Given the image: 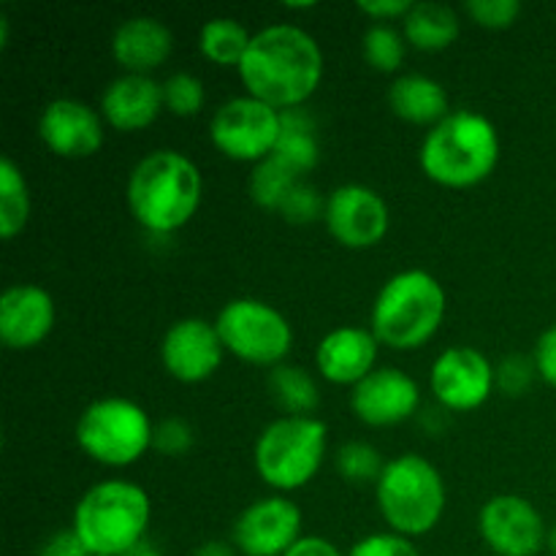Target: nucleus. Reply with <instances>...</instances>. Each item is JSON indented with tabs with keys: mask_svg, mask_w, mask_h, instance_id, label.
<instances>
[{
	"mask_svg": "<svg viewBox=\"0 0 556 556\" xmlns=\"http://www.w3.org/2000/svg\"><path fill=\"white\" fill-rule=\"evenodd\" d=\"M248 96L269 103L277 112L302 109L324 79V52L307 30L296 25H269L250 41L239 63Z\"/></svg>",
	"mask_w": 556,
	"mask_h": 556,
	"instance_id": "1",
	"label": "nucleus"
},
{
	"mask_svg": "<svg viewBox=\"0 0 556 556\" xmlns=\"http://www.w3.org/2000/svg\"><path fill=\"white\" fill-rule=\"evenodd\" d=\"M204 195L199 166L177 150H157L130 172L125 199L144 231L174 233L195 217Z\"/></svg>",
	"mask_w": 556,
	"mask_h": 556,
	"instance_id": "2",
	"label": "nucleus"
},
{
	"mask_svg": "<svg viewBox=\"0 0 556 556\" xmlns=\"http://www.w3.org/2000/svg\"><path fill=\"white\" fill-rule=\"evenodd\" d=\"M500 155L503 141L492 119L472 109H456L429 128L418 161L434 185L467 190L492 177Z\"/></svg>",
	"mask_w": 556,
	"mask_h": 556,
	"instance_id": "3",
	"label": "nucleus"
},
{
	"mask_svg": "<svg viewBox=\"0 0 556 556\" xmlns=\"http://www.w3.org/2000/svg\"><path fill=\"white\" fill-rule=\"evenodd\" d=\"M150 494L130 481H103L74 508L76 538L90 556H130L150 530Z\"/></svg>",
	"mask_w": 556,
	"mask_h": 556,
	"instance_id": "4",
	"label": "nucleus"
},
{
	"mask_svg": "<svg viewBox=\"0 0 556 556\" xmlns=\"http://www.w3.org/2000/svg\"><path fill=\"white\" fill-rule=\"evenodd\" d=\"M445 318V291L434 275L405 269L389 277L372 304V334L391 351H418Z\"/></svg>",
	"mask_w": 556,
	"mask_h": 556,
	"instance_id": "5",
	"label": "nucleus"
},
{
	"mask_svg": "<svg viewBox=\"0 0 556 556\" xmlns=\"http://www.w3.org/2000/svg\"><path fill=\"white\" fill-rule=\"evenodd\" d=\"M380 516L402 538L429 535L445 514V483L438 467L418 454L386 462L375 483Z\"/></svg>",
	"mask_w": 556,
	"mask_h": 556,
	"instance_id": "6",
	"label": "nucleus"
},
{
	"mask_svg": "<svg viewBox=\"0 0 556 556\" xmlns=\"http://www.w3.org/2000/svg\"><path fill=\"white\" fill-rule=\"evenodd\" d=\"M329 448V429L315 416H282L255 440V472L277 492L304 489L320 472Z\"/></svg>",
	"mask_w": 556,
	"mask_h": 556,
	"instance_id": "7",
	"label": "nucleus"
},
{
	"mask_svg": "<svg viewBox=\"0 0 556 556\" xmlns=\"http://www.w3.org/2000/svg\"><path fill=\"white\" fill-rule=\"evenodd\" d=\"M155 427L141 405L125 396H106L87 407L76 424L81 454L103 467H130L152 448Z\"/></svg>",
	"mask_w": 556,
	"mask_h": 556,
	"instance_id": "8",
	"label": "nucleus"
},
{
	"mask_svg": "<svg viewBox=\"0 0 556 556\" xmlns=\"http://www.w3.org/2000/svg\"><path fill=\"white\" fill-rule=\"evenodd\" d=\"M223 348L253 367H280L293 348V329L286 315L261 299H231L215 320Z\"/></svg>",
	"mask_w": 556,
	"mask_h": 556,
	"instance_id": "9",
	"label": "nucleus"
},
{
	"mask_svg": "<svg viewBox=\"0 0 556 556\" xmlns=\"http://www.w3.org/2000/svg\"><path fill=\"white\" fill-rule=\"evenodd\" d=\"M282 134V112L253 96L223 103L210 123L212 147L237 163H264L277 150Z\"/></svg>",
	"mask_w": 556,
	"mask_h": 556,
	"instance_id": "10",
	"label": "nucleus"
},
{
	"mask_svg": "<svg viewBox=\"0 0 556 556\" xmlns=\"http://www.w3.org/2000/svg\"><path fill=\"white\" fill-rule=\"evenodd\" d=\"M432 394L445 410L472 413L486 405L497 386V369L481 351L470 345H456L440 353L429 372Z\"/></svg>",
	"mask_w": 556,
	"mask_h": 556,
	"instance_id": "11",
	"label": "nucleus"
},
{
	"mask_svg": "<svg viewBox=\"0 0 556 556\" xmlns=\"http://www.w3.org/2000/svg\"><path fill=\"white\" fill-rule=\"evenodd\" d=\"M326 228L351 250L375 248L391 228V212L383 195L367 185H340L326 199Z\"/></svg>",
	"mask_w": 556,
	"mask_h": 556,
	"instance_id": "12",
	"label": "nucleus"
},
{
	"mask_svg": "<svg viewBox=\"0 0 556 556\" xmlns=\"http://www.w3.org/2000/svg\"><path fill=\"white\" fill-rule=\"evenodd\" d=\"M478 530L497 556H538L546 548L548 530L535 505L519 494H497L478 514Z\"/></svg>",
	"mask_w": 556,
	"mask_h": 556,
	"instance_id": "13",
	"label": "nucleus"
},
{
	"mask_svg": "<svg viewBox=\"0 0 556 556\" xmlns=\"http://www.w3.org/2000/svg\"><path fill=\"white\" fill-rule=\"evenodd\" d=\"M302 538V508L286 497H264L233 521L231 543L242 556H286Z\"/></svg>",
	"mask_w": 556,
	"mask_h": 556,
	"instance_id": "14",
	"label": "nucleus"
},
{
	"mask_svg": "<svg viewBox=\"0 0 556 556\" xmlns=\"http://www.w3.org/2000/svg\"><path fill=\"white\" fill-rule=\"evenodd\" d=\"M226 348L215 324L204 318H182L168 326L161 342L163 369L179 383H204L220 369Z\"/></svg>",
	"mask_w": 556,
	"mask_h": 556,
	"instance_id": "15",
	"label": "nucleus"
},
{
	"mask_svg": "<svg viewBox=\"0 0 556 556\" xmlns=\"http://www.w3.org/2000/svg\"><path fill=\"white\" fill-rule=\"evenodd\" d=\"M421 389L407 372L396 367H380L351 391V407L362 424L372 429L396 427L418 413Z\"/></svg>",
	"mask_w": 556,
	"mask_h": 556,
	"instance_id": "16",
	"label": "nucleus"
},
{
	"mask_svg": "<svg viewBox=\"0 0 556 556\" xmlns=\"http://www.w3.org/2000/svg\"><path fill=\"white\" fill-rule=\"evenodd\" d=\"M38 136L58 157H90L103 147V117L76 98L47 103Z\"/></svg>",
	"mask_w": 556,
	"mask_h": 556,
	"instance_id": "17",
	"label": "nucleus"
},
{
	"mask_svg": "<svg viewBox=\"0 0 556 556\" xmlns=\"http://www.w3.org/2000/svg\"><path fill=\"white\" fill-rule=\"evenodd\" d=\"M54 302L41 286H11L0 299V340L9 351H30L54 329Z\"/></svg>",
	"mask_w": 556,
	"mask_h": 556,
	"instance_id": "18",
	"label": "nucleus"
},
{
	"mask_svg": "<svg viewBox=\"0 0 556 556\" xmlns=\"http://www.w3.org/2000/svg\"><path fill=\"white\" fill-rule=\"evenodd\" d=\"M378 337L362 326H340L318 342L315 367L329 383L358 386L378 362Z\"/></svg>",
	"mask_w": 556,
	"mask_h": 556,
	"instance_id": "19",
	"label": "nucleus"
},
{
	"mask_svg": "<svg viewBox=\"0 0 556 556\" xmlns=\"http://www.w3.org/2000/svg\"><path fill=\"white\" fill-rule=\"evenodd\" d=\"M166 109L163 103V85L152 76L125 74L114 79L101 96V117L119 134L144 130L161 117Z\"/></svg>",
	"mask_w": 556,
	"mask_h": 556,
	"instance_id": "20",
	"label": "nucleus"
},
{
	"mask_svg": "<svg viewBox=\"0 0 556 556\" xmlns=\"http://www.w3.org/2000/svg\"><path fill=\"white\" fill-rule=\"evenodd\" d=\"M174 52V33L155 16H130L114 30L112 54L125 74L152 76L168 63Z\"/></svg>",
	"mask_w": 556,
	"mask_h": 556,
	"instance_id": "21",
	"label": "nucleus"
},
{
	"mask_svg": "<svg viewBox=\"0 0 556 556\" xmlns=\"http://www.w3.org/2000/svg\"><path fill=\"white\" fill-rule=\"evenodd\" d=\"M389 106L405 123L429 125V128L451 114L445 87L424 74H405L394 79L389 90Z\"/></svg>",
	"mask_w": 556,
	"mask_h": 556,
	"instance_id": "22",
	"label": "nucleus"
},
{
	"mask_svg": "<svg viewBox=\"0 0 556 556\" xmlns=\"http://www.w3.org/2000/svg\"><path fill=\"white\" fill-rule=\"evenodd\" d=\"M402 36L418 52H443L459 38V16L451 5L434 0L413 3L410 14L402 20Z\"/></svg>",
	"mask_w": 556,
	"mask_h": 556,
	"instance_id": "23",
	"label": "nucleus"
},
{
	"mask_svg": "<svg viewBox=\"0 0 556 556\" xmlns=\"http://www.w3.org/2000/svg\"><path fill=\"white\" fill-rule=\"evenodd\" d=\"M271 157L286 163L299 177L318 166L320 147L318 139H315V123L304 109H288V112H282V134Z\"/></svg>",
	"mask_w": 556,
	"mask_h": 556,
	"instance_id": "24",
	"label": "nucleus"
},
{
	"mask_svg": "<svg viewBox=\"0 0 556 556\" xmlns=\"http://www.w3.org/2000/svg\"><path fill=\"white\" fill-rule=\"evenodd\" d=\"M269 394L286 416H309L318 410L320 394L309 372L296 364H280L269 372Z\"/></svg>",
	"mask_w": 556,
	"mask_h": 556,
	"instance_id": "25",
	"label": "nucleus"
},
{
	"mask_svg": "<svg viewBox=\"0 0 556 556\" xmlns=\"http://www.w3.org/2000/svg\"><path fill=\"white\" fill-rule=\"evenodd\" d=\"M250 41H253V36L231 16H215L199 33L201 54L220 68H231V65L239 68V63L248 54Z\"/></svg>",
	"mask_w": 556,
	"mask_h": 556,
	"instance_id": "26",
	"label": "nucleus"
},
{
	"mask_svg": "<svg viewBox=\"0 0 556 556\" xmlns=\"http://www.w3.org/2000/svg\"><path fill=\"white\" fill-rule=\"evenodd\" d=\"M30 220V190L22 168L11 157L0 161V237L5 242L20 237Z\"/></svg>",
	"mask_w": 556,
	"mask_h": 556,
	"instance_id": "27",
	"label": "nucleus"
},
{
	"mask_svg": "<svg viewBox=\"0 0 556 556\" xmlns=\"http://www.w3.org/2000/svg\"><path fill=\"white\" fill-rule=\"evenodd\" d=\"M302 182L296 172L280 163L277 157H266L264 163L253 168L250 174V199L255 206L266 212H280L291 190Z\"/></svg>",
	"mask_w": 556,
	"mask_h": 556,
	"instance_id": "28",
	"label": "nucleus"
},
{
	"mask_svg": "<svg viewBox=\"0 0 556 556\" xmlns=\"http://www.w3.org/2000/svg\"><path fill=\"white\" fill-rule=\"evenodd\" d=\"M364 60L380 74H394L402 68L407 52V38L391 25H372L362 38Z\"/></svg>",
	"mask_w": 556,
	"mask_h": 556,
	"instance_id": "29",
	"label": "nucleus"
},
{
	"mask_svg": "<svg viewBox=\"0 0 556 556\" xmlns=\"http://www.w3.org/2000/svg\"><path fill=\"white\" fill-rule=\"evenodd\" d=\"M337 472L345 478L348 483H378L380 472H383L386 462L380 459L378 448L369 443H348L337 451Z\"/></svg>",
	"mask_w": 556,
	"mask_h": 556,
	"instance_id": "30",
	"label": "nucleus"
},
{
	"mask_svg": "<svg viewBox=\"0 0 556 556\" xmlns=\"http://www.w3.org/2000/svg\"><path fill=\"white\" fill-rule=\"evenodd\" d=\"M204 81L193 74H172L163 81V103L174 117H195L204 109Z\"/></svg>",
	"mask_w": 556,
	"mask_h": 556,
	"instance_id": "31",
	"label": "nucleus"
},
{
	"mask_svg": "<svg viewBox=\"0 0 556 556\" xmlns=\"http://www.w3.org/2000/svg\"><path fill=\"white\" fill-rule=\"evenodd\" d=\"M280 215L293 226H309L326 215V199L307 182H299L282 204Z\"/></svg>",
	"mask_w": 556,
	"mask_h": 556,
	"instance_id": "32",
	"label": "nucleus"
},
{
	"mask_svg": "<svg viewBox=\"0 0 556 556\" xmlns=\"http://www.w3.org/2000/svg\"><path fill=\"white\" fill-rule=\"evenodd\" d=\"M470 20L486 30H508L521 14L519 0H470L465 5Z\"/></svg>",
	"mask_w": 556,
	"mask_h": 556,
	"instance_id": "33",
	"label": "nucleus"
},
{
	"mask_svg": "<svg viewBox=\"0 0 556 556\" xmlns=\"http://www.w3.org/2000/svg\"><path fill=\"white\" fill-rule=\"evenodd\" d=\"M195 443V434L188 421L182 418H166L155 427V438H152V448L161 451L163 456H185Z\"/></svg>",
	"mask_w": 556,
	"mask_h": 556,
	"instance_id": "34",
	"label": "nucleus"
},
{
	"mask_svg": "<svg viewBox=\"0 0 556 556\" xmlns=\"http://www.w3.org/2000/svg\"><path fill=\"white\" fill-rule=\"evenodd\" d=\"M535 375H538L535 358L508 356L497 367V386H500V391H503V394L521 396V394H527V391H530Z\"/></svg>",
	"mask_w": 556,
	"mask_h": 556,
	"instance_id": "35",
	"label": "nucleus"
},
{
	"mask_svg": "<svg viewBox=\"0 0 556 556\" xmlns=\"http://www.w3.org/2000/svg\"><path fill=\"white\" fill-rule=\"evenodd\" d=\"M348 556H421L413 546L410 538H402L396 532H375L353 543Z\"/></svg>",
	"mask_w": 556,
	"mask_h": 556,
	"instance_id": "36",
	"label": "nucleus"
},
{
	"mask_svg": "<svg viewBox=\"0 0 556 556\" xmlns=\"http://www.w3.org/2000/svg\"><path fill=\"white\" fill-rule=\"evenodd\" d=\"M532 358H535L538 375L556 389V324L543 331L541 340H538L535 345V356Z\"/></svg>",
	"mask_w": 556,
	"mask_h": 556,
	"instance_id": "37",
	"label": "nucleus"
},
{
	"mask_svg": "<svg viewBox=\"0 0 556 556\" xmlns=\"http://www.w3.org/2000/svg\"><path fill=\"white\" fill-rule=\"evenodd\" d=\"M413 3L410 0H362L358 3V11L367 14L369 20H375V25H386L391 20H405L410 14Z\"/></svg>",
	"mask_w": 556,
	"mask_h": 556,
	"instance_id": "38",
	"label": "nucleus"
},
{
	"mask_svg": "<svg viewBox=\"0 0 556 556\" xmlns=\"http://www.w3.org/2000/svg\"><path fill=\"white\" fill-rule=\"evenodd\" d=\"M38 556H90V554H87V548L81 546V541L76 538L74 530H63V532H54V535L43 543Z\"/></svg>",
	"mask_w": 556,
	"mask_h": 556,
	"instance_id": "39",
	"label": "nucleus"
},
{
	"mask_svg": "<svg viewBox=\"0 0 556 556\" xmlns=\"http://www.w3.org/2000/svg\"><path fill=\"white\" fill-rule=\"evenodd\" d=\"M286 556H345L340 548L331 541L320 535H302L291 548H288Z\"/></svg>",
	"mask_w": 556,
	"mask_h": 556,
	"instance_id": "40",
	"label": "nucleus"
},
{
	"mask_svg": "<svg viewBox=\"0 0 556 556\" xmlns=\"http://www.w3.org/2000/svg\"><path fill=\"white\" fill-rule=\"evenodd\" d=\"M193 556H239L233 543H220V541H206L195 548Z\"/></svg>",
	"mask_w": 556,
	"mask_h": 556,
	"instance_id": "41",
	"label": "nucleus"
},
{
	"mask_svg": "<svg viewBox=\"0 0 556 556\" xmlns=\"http://www.w3.org/2000/svg\"><path fill=\"white\" fill-rule=\"evenodd\" d=\"M546 548L552 552V556H556V525L548 530V538H546Z\"/></svg>",
	"mask_w": 556,
	"mask_h": 556,
	"instance_id": "42",
	"label": "nucleus"
},
{
	"mask_svg": "<svg viewBox=\"0 0 556 556\" xmlns=\"http://www.w3.org/2000/svg\"><path fill=\"white\" fill-rule=\"evenodd\" d=\"M130 556H163V554L155 552V548H144V546H141L139 552H134Z\"/></svg>",
	"mask_w": 556,
	"mask_h": 556,
	"instance_id": "43",
	"label": "nucleus"
}]
</instances>
